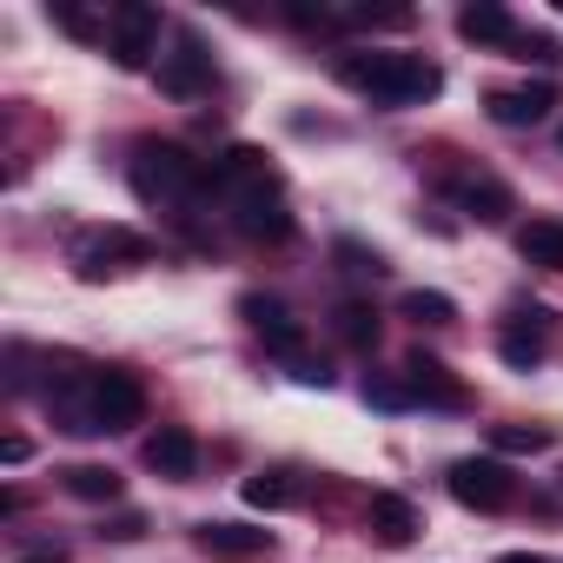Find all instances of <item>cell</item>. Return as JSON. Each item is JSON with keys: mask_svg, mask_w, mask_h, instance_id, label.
I'll use <instances>...</instances> for the list:
<instances>
[{"mask_svg": "<svg viewBox=\"0 0 563 563\" xmlns=\"http://www.w3.org/2000/svg\"><path fill=\"white\" fill-rule=\"evenodd\" d=\"M212 192L225 199L239 239L252 245H286L292 239V206H286V186H278V173L265 166L258 146H232L212 159Z\"/></svg>", "mask_w": 563, "mask_h": 563, "instance_id": "cell-1", "label": "cell"}, {"mask_svg": "<svg viewBox=\"0 0 563 563\" xmlns=\"http://www.w3.org/2000/svg\"><path fill=\"white\" fill-rule=\"evenodd\" d=\"M339 80L352 93H365L372 107H424V100L444 93V67L438 60H424V54H385V47L345 54L339 60Z\"/></svg>", "mask_w": 563, "mask_h": 563, "instance_id": "cell-2", "label": "cell"}, {"mask_svg": "<svg viewBox=\"0 0 563 563\" xmlns=\"http://www.w3.org/2000/svg\"><path fill=\"white\" fill-rule=\"evenodd\" d=\"M133 192L159 212H186L199 192H212V166L192 159L179 140H140L133 146Z\"/></svg>", "mask_w": 563, "mask_h": 563, "instance_id": "cell-3", "label": "cell"}, {"mask_svg": "<svg viewBox=\"0 0 563 563\" xmlns=\"http://www.w3.org/2000/svg\"><path fill=\"white\" fill-rule=\"evenodd\" d=\"M550 345H556V312L550 306H504V319H497V352H504V365H517V372H530V365H543L550 358Z\"/></svg>", "mask_w": 563, "mask_h": 563, "instance_id": "cell-4", "label": "cell"}, {"mask_svg": "<svg viewBox=\"0 0 563 563\" xmlns=\"http://www.w3.org/2000/svg\"><path fill=\"white\" fill-rule=\"evenodd\" d=\"M444 484H451V497L464 504V510H510L517 504V471L504 464V457H457L451 471H444Z\"/></svg>", "mask_w": 563, "mask_h": 563, "instance_id": "cell-5", "label": "cell"}, {"mask_svg": "<svg viewBox=\"0 0 563 563\" xmlns=\"http://www.w3.org/2000/svg\"><path fill=\"white\" fill-rule=\"evenodd\" d=\"M107 54L126 74L153 67V54H159V8H146V0H120V8L107 14Z\"/></svg>", "mask_w": 563, "mask_h": 563, "instance_id": "cell-6", "label": "cell"}, {"mask_svg": "<svg viewBox=\"0 0 563 563\" xmlns=\"http://www.w3.org/2000/svg\"><path fill=\"white\" fill-rule=\"evenodd\" d=\"M206 87H212V54H206V41L192 27H179L173 54H159V93L166 100H199Z\"/></svg>", "mask_w": 563, "mask_h": 563, "instance_id": "cell-7", "label": "cell"}, {"mask_svg": "<svg viewBox=\"0 0 563 563\" xmlns=\"http://www.w3.org/2000/svg\"><path fill=\"white\" fill-rule=\"evenodd\" d=\"M192 550L212 556V563H258V556H272L278 543H272V530H258V523L206 517V523H192Z\"/></svg>", "mask_w": 563, "mask_h": 563, "instance_id": "cell-8", "label": "cell"}, {"mask_svg": "<svg viewBox=\"0 0 563 563\" xmlns=\"http://www.w3.org/2000/svg\"><path fill=\"white\" fill-rule=\"evenodd\" d=\"M239 312L252 319V332L265 339V352H272V358H286V365H306V358H312V352H306V325H299L286 306H278V299L245 292V299H239Z\"/></svg>", "mask_w": 563, "mask_h": 563, "instance_id": "cell-9", "label": "cell"}, {"mask_svg": "<svg viewBox=\"0 0 563 563\" xmlns=\"http://www.w3.org/2000/svg\"><path fill=\"white\" fill-rule=\"evenodd\" d=\"M146 258H153V245H146L140 232H126V225H107V232H93V239L74 245V272H80V278H107V272L146 265Z\"/></svg>", "mask_w": 563, "mask_h": 563, "instance_id": "cell-10", "label": "cell"}, {"mask_svg": "<svg viewBox=\"0 0 563 563\" xmlns=\"http://www.w3.org/2000/svg\"><path fill=\"white\" fill-rule=\"evenodd\" d=\"M405 385H411V398H418V405H431V411H471V391H464V378H457L444 358H431L424 345L405 358Z\"/></svg>", "mask_w": 563, "mask_h": 563, "instance_id": "cell-11", "label": "cell"}, {"mask_svg": "<svg viewBox=\"0 0 563 563\" xmlns=\"http://www.w3.org/2000/svg\"><path fill=\"white\" fill-rule=\"evenodd\" d=\"M93 411H100V431H126V424H140V418H146V391H140V378L120 372V365H100V372H93Z\"/></svg>", "mask_w": 563, "mask_h": 563, "instance_id": "cell-12", "label": "cell"}, {"mask_svg": "<svg viewBox=\"0 0 563 563\" xmlns=\"http://www.w3.org/2000/svg\"><path fill=\"white\" fill-rule=\"evenodd\" d=\"M444 199H451L464 219H477V225H497V219L510 212V186L490 179V173H444Z\"/></svg>", "mask_w": 563, "mask_h": 563, "instance_id": "cell-13", "label": "cell"}, {"mask_svg": "<svg viewBox=\"0 0 563 563\" xmlns=\"http://www.w3.org/2000/svg\"><path fill=\"white\" fill-rule=\"evenodd\" d=\"M140 464H146V471H159L166 484H186V477L199 471V438H192L186 424H159V431L140 444Z\"/></svg>", "mask_w": 563, "mask_h": 563, "instance_id": "cell-14", "label": "cell"}, {"mask_svg": "<svg viewBox=\"0 0 563 563\" xmlns=\"http://www.w3.org/2000/svg\"><path fill=\"white\" fill-rule=\"evenodd\" d=\"M484 107H490L497 126H537V120L556 107V87H550V80H530V87H490Z\"/></svg>", "mask_w": 563, "mask_h": 563, "instance_id": "cell-15", "label": "cell"}, {"mask_svg": "<svg viewBox=\"0 0 563 563\" xmlns=\"http://www.w3.org/2000/svg\"><path fill=\"white\" fill-rule=\"evenodd\" d=\"M365 530L385 543V550H405L424 523H418V504L411 497H398V490H378L372 504H365Z\"/></svg>", "mask_w": 563, "mask_h": 563, "instance_id": "cell-16", "label": "cell"}, {"mask_svg": "<svg viewBox=\"0 0 563 563\" xmlns=\"http://www.w3.org/2000/svg\"><path fill=\"white\" fill-rule=\"evenodd\" d=\"M457 34H464L471 47H504V54H510V41H517L523 27L510 21V8H497V0H471V8H457Z\"/></svg>", "mask_w": 563, "mask_h": 563, "instance_id": "cell-17", "label": "cell"}, {"mask_svg": "<svg viewBox=\"0 0 563 563\" xmlns=\"http://www.w3.org/2000/svg\"><path fill=\"white\" fill-rule=\"evenodd\" d=\"M517 258L537 272H563V219H530L517 232Z\"/></svg>", "mask_w": 563, "mask_h": 563, "instance_id": "cell-18", "label": "cell"}, {"mask_svg": "<svg viewBox=\"0 0 563 563\" xmlns=\"http://www.w3.org/2000/svg\"><path fill=\"white\" fill-rule=\"evenodd\" d=\"M332 332L352 345V352H378V306H365V299H345L339 312H332Z\"/></svg>", "mask_w": 563, "mask_h": 563, "instance_id": "cell-19", "label": "cell"}, {"mask_svg": "<svg viewBox=\"0 0 563 563\" xmlns=\"http://www.w3.org/2000/svg\"><path fill=\"white\" fill-rule=\"evenodd\" d=\"M60 484H67V497H80V504H113V497H120V471H113V464H67Z\"/></svg>", "mask_w": 563, "mask_h": 563, "instance_id": "cell-20", "label": "cell"}, {"mask_svg": "<svg viewBox=\"0 0 563 563\" xmlns=\"http://www.w3.org/2000/svg\"><path fill=\"white\" fill-rule=\"evenodd\" d=\"M245 504L252 510H286V504H299L292 471H258V477H245Z\"/></svg>", "mask_w": 563, "mask_h": 563, "instance_id": "cell-21", "label": "cell"}, {"mask_svg": "<svg viewBox=\"0 0 563 563\" xmlns=\"http://www.w3.org/2000/svg\"><path fill=\"white\" fill-rule=\"evenodd\" d=\"M490 444L504 457H530V451H550L556 444V424H490Z\"/></svg>", "mask_w": 563, "mask_h": 563, "instance_id": "cell-22", "label": "cell"}, {"mask_svg": "<svg viewBox=\"0 0 563 563\" xmlns=\"http://www.w3.org/2000/svg\"><path fill=\"white\" fill-rule=\"evenodd\" d=\"M398 312H405L411 325H451V319H457V306H451L444 292H424V286H411V292L398 299Z\"/></svg>", "mask_w": 563, "mask_h": 563, "instance_id": "cell-23", "label": "cell"}, {"mask_svg": "<svg viewBox=\"0 0 563 563\" xmlns=\"http://www.w3.org/2000/svg\"><path fill=\"white\" fill-rule=\"evenodd\" d=\"M365 405H372V411H411L418 398H411V385H405V378L372 372V378H365Z\"/></svg>", "mask_w": 563, "mask_h": 563, "instance_id": "cell-24", "label": "cell"}, {"mask_svg": "<svg viewBox=\"0 0 563 563\" xmlns=\"http://www.w3.org/2000/svg\"><path fill=\"white\" fill-rule=\"evenodd\" d=\"M54 21H60L74 41H107V21H93L87 8H74V0H54Z\"/></svg>", "mask_w": 563, "mask_h": 563, "instance_id": "cell-25", "label": "cell"}, {"mask_svg": "<svg viewBox=\"0 0 563 563\" xmlns=\"http://www.w3.org/2000/svg\"><path fill=\"white\" fill-rule=\"evenodd\" d=\"M332 258H339L345 272H358V278H378V272H385V258H378L372 245H358V239H339V245H332Z\"/></svg>", "mask_w": 563, "mask_h": 563, "instance_id": "cell-26", "label": "cell"}, {"mask_svg": "<svg viewBox=\"0 0 563 563\" xmlns=\"http://www.w3.org/2000/svg\"><path fill=\"white\" fill-rule=\"evenodd\" d=\"M510 60H537V67H556V60H563V47H556L550 34H517V41H510Z\"/></svg>", "mask_w": 563, "mask_h": 563, "instance_id": "cell-27", "label": "cell"}, {"mask_svg": "<svg viewBox=\"0 0 563 563\" xmlns=\"http://www.w3.org/2000/svg\"><path fill=\"white\" fill-rule=\"evenodd\" d=\"M100 537H113V543H140V537H146V517H140V510H120V517L100 523Z\"/></svg>", "mask_w": 563, "mask_h": 563, "instance_id": "cell-28", "label": "cell"}, {"mask_svg": "<svg viewBox=\"0 0 563 563\" xmlns=\"http://www.w3.org/2000/svg\"><path fill=\"white\" fill-rule=\"evenodd\" d=\"M27 457H34L27 438H0V464H27Z\"/></svg>", "mask_w": 563, "mask_h": 563, "instance_id": "cell-29", "label": "cell"}, {"mask_svg": "<svg viewBox=\"0 0 563 563\" xmlns=\"http://www.w3.org/2000/svg\"><path fill=\"white\" fill-rule=\"evenodd\" d=\"M21 563H67V550H60V543H41V550H27Z\"/></svg>", "mask_w": 563, "mask_h": 563, "instance_id": "cell-30", "label": "cell"}, {"mask_svg": "<svg viewBox=\"0 0 563 563\" xmlns=\"http://www.w3.org/2000/svg\"><path fill=\"white\" fill-rule=\"evenodd\" d=\"M497 563H556V556H537V550H504Z\"/></svg>", "mask_w": 563, "mask_h": 563, "instance_id": "cell-31", "label": "cell"}, {"mask_svg": "<svg viewBox=\"0 0 563 563\" xmlns=\"http://www.w3.org/2000/svg\"><path fill=\"white\" fill-rule=\"evenodd\" d=\"M556 146H563V133H556Z\"/></svg>", "mask_w": 563, "mask_h": 563, "instance_id": "cell-32", "label": "cell"}]
</instances>
